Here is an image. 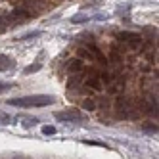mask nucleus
Here are the masks:
<instances>
[{"label":"nucleus","instance_id":"nucleus-14","mask_svg":"<svg viewBox=\"0 0 159 159\" xmlns=\"http://www.w3.org/2000/svg\"><path fill=\"white\" fill-rule=\"evenodd\" d=\"M14 86H16L14 83H0V92H6V90L14 88Z\"/></svg>","mask_w":159,"mask_h":159},{"label":"nucleus","instance_id":"nucleus-3","mask_svg":"<svg viewBox=\"0 0 159 159\" xmlns=\"http://www.w3.org/2000/svg\"><path fill=\"white\" fill-rule=\"evenodd\" d=\"M23 6L29 10L33 16H40V14L48 12V10L52 8V4L48 2V0H25Z\"/></svg>","mask_w":159,"mask_h":159},{"label":"nucleus","instance_id":"nucleus-4","mask_svg":"<svg viewBox=\"0 0 159 159\" xmlns=\"http://www.w3.org/2000/svg\"><path fill=\"white\" fill-rule=\"evenodd\" d=\"M54 117L58 121H63V123H81V121H84V117L81 115V111H77V109L58 111V113H54Z\"/></svg>","mask_w":159,"mask_h":159},{"label":"nucleus","instance_id":"nucleus-10","mask_svg":"<svg viewBox=\"0 0 159 159\" xmlns=\"http://www.w3.org/2000/svg\"><path fill=\"white\" fill-rule=\"evenodd\" d=\"M77 56H79V60H83V61H84V60H88V61H94L92 54H90V52H88L84 46H79V48H77Z\"/></svg>","mask_w":159,"mask_h":159},{"label":"nucleus","instance_id":"nucleus-15","mask_svg":"<svg viewBox=\"0 0 159 159\" xmlns=\"http://www.w3.org/2000/svg\"><path fill=\"white\" fill-rule=\"evenodd\" d=\"M42 134H56V127H48V125H46V127H42Z\"/></svg>","mask_w":159,"mask_h":159},{"label":"nucleus","instance_id":"nucleus-8","mask_svg":"<svg viewBox=\"0 0 159 159\" xmlns=\"http://www.w3.org/2000/svg\"><path fill=\"white\" fill-rule=\"evenodd\" d=\"M83 84L86 88H92V90H102V81L94 75V77H84L83 79Z\"/></svg>","mask_w":159,"mask_h":159},{"label":"nucleus","instance_id":"nucleus-1","mask_svg":"<svg viewBox=\"0 0 159 159\" xmlns=\"http://www.w3.org/2000/svg\"><path fill=\"white\" fill-rule=\"evenodd\" d=\"M56 102L54 96L46 94H35V96H23V98H12L8 100L10 106H17V107H44V106H52Z\"/></svg>","mask_w":159,"mask_h":159},{"label":"nucleus","instance_id":"nucleus-9","mask_svg":"<svg viewBox=\"0 0 159 159\" xmlns=\"http://www.w3.org/2000/svg\"><path fill=\"white\" fill-rule=\"evenodd\" d=\"M14 65H16V63H14V60H12V58H8V56L0 54V71H10Z\"/></svg>","mask_w":159,"mask_h":159},{"label":"nucleus","instance_id":"nucleus-16","mask_svg":"<svg viewBox=\"0 0 159 159\" xmlns=\"http://www.w3.org/2000/svg\"><path fill=\"white\" fill-rule=\"evenodd\" d=\"M6 27H8V23H6V19L0 16V31H6Z\"/></svg>","mask_w":159,"mask_h":159},{"label":"nucleus","instance_id":"nucleus-13","mask_svg":"<svg viewBox=\"0 0 159 159\" xmlns=\"http://www.w3.org/2000/svg\"><path fill=\"white\" fill-rule=\"evenodd\" d=\"M40 67H42L40 63H35V65H27L23 73H25V75H29V73H35V71H39V69H40Z\"/></svg>","mask_w":159,"mask_h":159},{"label":"nucleus","instance_id":"nucleus-7","mask_svg":"<svg viewBox=\"0 0 159 159\" xmlns=\"http://www.w3.org/2000/svg\"><path fill=\"white\" fill-rule=\"evenodd\" d=\"M65 69L67 71H69V73H84V61L83 60H69V61H67V65H65Z\"/></svg>","mask_w":159,"mask_h":159},{"label":"nucleus","instance_id":"nucleus-11","mask_svg":"<svg viewBox=\"0 0 159 159\" xmlns=\"http://www.w3.org/2000/svg\"><path fill=\"white\" fill-rule=\"evenodd\" d=\"M83 107H84V109H88V111L96 109V107H98V106H96V100H94V98H86V100L83 102Z\"/></svg>","mask_w":159,"mask_h":159},{"label":"nucleus","instance_id":"nucleus-5","mask_svg":"<svg viewBox=\"0 0 159 159\" xmlns=\"http://www.w3.org/2000/svg\"><path fill=\"white\" fill-rule=\"evenodd\" d=\"M12 21H16V23H25V21H29V19H33L35 16H33L29 10L25 8V6H21V8H17V10H14L12 14L8 16Z\"/></svg>","mask_w":159,"mask_h":159},{"label":"nucleus","instance_id":"nucleus-6","mask_svg":"<svg viewBox=\"0 0 159 159\" xmlns=\"http://www.w3.org/2000/svg\"><path fill=\"white\" fill-rule=\"evenodd\" d=\"M84 48L90 52V54H92V58H94V61H98V63H102V65H107V60H106V56L104 54H102V50L96 46V44L94 42H86L84 44Z\"/></svg>","mask_w":159,"mask_h":159},{"label":"nucleus","instance_id":"nucleus-2","mask_svg":"<svg viewBox=\"0 0 159 159\" xmlns=\"http://www.w3.org/2000/svg\"><path fill=\"white\" fill-rule=\"evenodd\" d=\"M117 39L121 40V42H127L129 44V48H140V44L144 42V39H142V35H138V33H130V31H121V33H117Z\"/></svg>","mask_w":159,"mask_h":159},{"label":"nucleus","instance_id":"nucleus-12","mask_svg":"<svg viewBox=\"0 0 159 159\" xmlns=\"http://www.w3.org/2000/svg\"><path fill=\"white\" fill-rule=\"evenodd\" d=\"M142 130H144V132L155 134V132H157V125H153V123H144V125H142Z\"/></svg>","mask_w":159,"mask_h":159}]
</instances>
